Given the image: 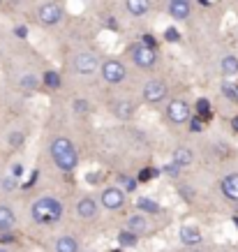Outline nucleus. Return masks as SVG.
<instances>
[{
    "instance_id": "nucleus-13",
    "label": "nucleus",
    "mask_w": 238,
    "mask_h": 252,
    "mask_svg": "<svg viewBox=\"0 0 238 252\" xmlns=\"http://www.w3.org/2000/svg\"><path fill=\"white\" fill-rule=\"evenodd\" d=\"M222 194L231 201H238V174H229L222 178Z\"/></svg>"
},
{
    "instance_id": "nucleus-5",
    "label": "nucleus",
    "mask_w": 238,
    "mask_h": 252,
    "mask_svg": "<svg viewBox=\"0 0 238 252\" xmlns=\"http://www.w3.org/2000/svg\"><path fill=\"white\" fill-rule=\"evenodd\" d=\"M169 95V88L162 79H148L144 84V91H141V97L146 99L148 104H160L162 99H167Z\"/></svg>"
},
{
    "instance_id": "nucleus-21",
    "label": "nucleus",
    "mask_w": 238,
    "mask_h": 252,
    "mask_svg": "<svg viewBox=\"0 0 238 252\" xmlns=\"http://www.w3.org/2000/svg\"><path fill=\"white\" fill-rule=\"evenodd\" d=\"M42 84L46 86V88H51V91H56V88H60V74L58 72H54V69H46L44 74H42V79H39Z\"/></svg>"
},
{
    "instance_id": "nucleus-14",
    "label": "nucleus",
    "mask_w": 238,
    "mask_h": 252,
    "mask_svg": "<svg viewBox=\"0 0 238 252\" xmlns=\"http://www.w3.org/2000/svg\"><path fill=\"white\" fill-rule=\"evenodd\" d=\"M150 0H125V9L130 12L132 16H137V19H141V16H146L148 12H150Z\"/></svg>"
},
{
    "instance_id": "nucleus-15",
    "label": "nucleus",
    "mask_w": 238,
    "mask_h": 252,
    "mask_svg": "<svg viewBox=\"0 0 238 252\" xmlns=\"http://www.w3.org/2000/svg\"><path fill=\"white\" fill-rule=\"evenodd\" d=\"M77 213H79V218H84V220H92V218L97 215V204H95V199H90V197L79 199Z\"/></svg>"
},
{
    "instance_id": "nucleus-34",
    "label": "nucleus",
    "mask_w": 238,
    "mask_h": 252,
    "mask_svg": "<svg viewBox=\"0 0 238 252\" xmlns=\"http://www.w3.org/2000/svg\"><path fill=\"white\" fill-rule=\"evenodd\" d=\"M162 171H167L169 176H178V171H180V167H178L176 162H171V164H167V167L162 169Z\"/></svg>"
},
{
    "instance_id": "nucleus-40",
    "label": "nucleus",
    "mask_w": 238,
    "mask_h": 252,
    "mask_svg": "<svg viewBox=\"0 0 238 252\" xmlns=\"http://www.w3.org/2000/svg\"><path fill=\"white\" fill-rule=\"evenodd\" d=\"M0 252H9V250H5V248H0Z\"/></svg>"
},
{
    "instance_id": "nucleus-39",
    "label": "nucleus",
    "mask_w": 238,
    "mask_h": 252,
    "mask_svg": "<svg viewBox=\"0 0 238 252\" xmlns=\"http://www.w3.org/2000/svg\"><path fill=\"white\" fill-rule=\"evenodd\" d=\"M234 224H236V227H238V218H234Z\"/></svg>"
},
{
    "instance_id": "nucleus-19",
    "label": "nucleus",
    "mask_w": 238,
    "mask_h": 252,
    "mask_svg": "<svg viewBox=\"0 0 238 252\" xmlns=\"http://www.w3.org/2000/svg\"><path fill=\"white\" fill-rule=\"evenodd\" d=\"M125 227H127V229L132 231V234H144V231H146V227H148V222H146V218H144V215L139 213V215H132L130 220H127V224H125Z\"/></svg>"
},
{
    "instance_id": "nucleus-31",
    "label": "nucleus",
    "mask_w": 238,
    "mask_h": 252,
    "mask_svg": "<svg viewBox=\"0 0 238 252\" xmlns=\"http://www.w3.org/2000/svg\"><path fill=\"white\" fill-rule=\"evenodd\" d=\"M164 39H167V42H178V39H180L178 28H174V26H171V28H167V31H164Z\"/></svg>"
},
{
    "instance_id": "nucleus-29",
    "label": "nucleus",
    "mask_w": 238,
    "mask_h": 252,
    "mask_svg": "<svg viewBox=\"0 0 238 252\" xmlns=\"http://www.w3.org/2000/svg\"><path fill=\"white\" fill-rule=\"evenodd\" d=\"M0 185H2V190L5 192H12V190H16V176H5L2 181H0Z\"/></svg>"
},
{
    "instance_id": "nucleus-22",
    "label": "nucleus",
    "mask_w": 238,
    "mask_h": 252,
    "mask_svg": "<svg viewBox=\"0 0 238 252\" xmlns=\"http://www.w3.org/2000/svg\"><path fill=\"white\" fill-rule=\"evenodd\" d=\"M197 118H199L201 123H204V121H210V118H213V111H210V102H208L206 97L197 99Z\"/></svg>"
},
{
    "instance_id": "nucleus-35",
    "label": "nucleus",
    "mask_w": 238,
    "mask_h": 252,
    "mask_svg": "<svg viewBox=\"0 0 238 252\" xmlns=\"http://www.w3.org/2000/svg\"><path fill=\"white\" fill-rule=\"evenodd\" d=\"M120 183H125V188H127V192L134 190V181H130L127 176H120Z\"/></svg>"
},
{
    "instance_id": "nucleus-41",
    "label": "nucleus",
    "mask_w": 238,
    "mask_h": 252,
    "mask_svg": "<svg viewBox=\"0 0 238 252\" xmlns=\"http://www.w3.org/2000/svg\"><path fill=\"white\" fill-rule=\"evenodd\" d=\"M194 252H201V250H194Z\"/></svg>"
},
{
    "instance_id": "nucleus-37",
    "label": "nucleus",
    "mask_w": 238,
    "mask_h": 252,
    "mask_svg": "<svg viewBox=\"0 0 238 252\" xmlns=\"http://www.w3.org/2000/svg\"><path fill=\"white\" fill-rule=\"evenodd\" d=\"M12 176H16V178H19V176H23V167H21V164H14V167H12Z\"/></svg>"
},
{
    "instance_id": "nucleus-24",
    "label": "nucleus",
    "mask_w": 238,
    "mask_h": 252,
    "mask_svg": "<svg viewBox=\"0 0 238 252\" xmlns=\"http://www.w3.org/2000/svg\"><path fill=\"white\" fill-rule=\"evenodd\" d=\"M137 206L144 211V213H160V204H155L153 199H146V197H141L137 201Z\"/></svg>"
},
{
    "instance_id": "nucleus-38",
    "label": "nucleus",
    "mask_w": 238,
    "mask_h": 252,
    "mask_svg": "<svg viewBox=\"0 0 238 252\" xmlns=\"http://www.w3.org/2000/svg\"><path fill=\"white\" fill-rule=\"evenodd\" d=\"M231 127H234V132H238V116H234V121H231Z\"/></svg>"
},
{
    "instance_id": "nucleus-17",
    "label": "nucleus",
    "mask_w": 238,
    "mask_h": 252,
    "mask_svg": "<svg viewBox=\"0 0 238 252\" xmlns=\"http://www.w3.org/2000/svg\"><path fill=\"white\" fill-rule=\"evenodd\" d=\"M220 67H222L224 77H238V56H234V54L224 56L222 61H220Z\"/></svg>"
},
{
    "instance_id": "nucleus-30",
    "label": "nucleus",
    "mask_w": 238,
    "mask_h": 252,
    "mask_svg": "<svg viewBox=\"0 0 238 252\" xmlns=\"http://www.w3.org/2000/svg\"><path fill=\"white\" fill-rule=\"evenodd\" d=\"M88 109H90L88 99H84V97H77V99H74V111H77V114H88Z\"/></svg>"
},
{
    "instance_id": "nucleus-26",
    "label": "nucleus",
    "mask_w": 238,
    "mask_h": 252,
    "mask_svg": "<svg viewBox=\"0 0 238 252\" xmlns=\"http://www.w3.org/2000/svg\"><path fill=\"white\" fill-rule=\"evenodd\" d=\"M222 93H224V97H227V99L238 102V86H234L231 81H224V84H222Z\"/></svg>"
},
{
    "instance_id": "nucleus-6",
    "label": "nucleus",
    "mask_w": 238,
    "mask_h": 252,
    "mask_svg": "<svg viewBox=\"0 0 238 252\" xmlns=\"http://www.w3.org/2000/svg\"><path fill=\"white\" fill-rule=\"evenodd\" d=\"M37 19L42 26H58L62 19V7L56 0H44L37 7Z\"/></svg>"
},
{
    "instance_id": "nucleus-28",
    "label": "nucleus",
    "mask_w": 238,
    "mask_h": 252,
    "mask_svg": "<svg viewBox=\"0 0 238 252\" xmlns=\"http://www.w3.org/2000/svg\"><path fill=\"white\" fill-rule=\"evenodd\" d=\"M141 44L148 46V49H157V46H160V42H157V37H155V35L144 32V35H141Z\"/></svg>"
},
{
    "instance_id": "nucleus-23",
    "label": "nucleus",
    "mask_w": 238,
    "mask_h": 252,
    "mask_svg": "<svg viewBox=\"0 0 238 252\" xmlns=\"http://www.w3.org/2000/svg\"><path fill=\"white\" fill-rule=\"evenodd\" d=\"M137 241H139V236L137 234H132L130 229H123L120 234H118V245H120V248H134Z\"/></svg>"
},
{
    "instance_id": "nucleus-4",
    "label": "nucleus",
    "mask_w": 238,
    "mask_h": 252,
    "mask_svg": "<svg viewBox=\"0 0 238 252\" xmlns=\"http://www.w3.org/2000/svg\"><path fill=\"white\" fill-rule=\"evenodd\" d=\"M130 56H132V63L141 69H153L157 65V49H148L141 42L137 46H132Z\"/></svg>"
},
{
    "instance_id": "nucleus-27",
    "label": "nucleus",
    "mask_w": 238,
    "mask_h": 252,
    "mask_svg": "<svg viewBox=\"0 0 238 252\" xmlns=\"http://www.w3.org/2000/svg\"><path fill=\"white\" fill-rule=\"evenodd\" d=\"M155 176H160V169H155V167H144L141 171H139V181L144 183V181H150V178H155Z\"/></svg>"
},
{
    "instance_id": "nucleus-8",
    "label": "nucleus",
    "mask_w": 238,
    "mask_h": 252,
    "mask_svg": "<svg viewBox=\"0 0 238 252\" xmlns=\"http://www.w3.org/2000/svg\"><path fill=\"white\" fill-rule=\"evenodd\" d=\"M100 67V58L92 54V51H79L74 56V69H77L79 74H92L95 69Z\"/></svg>"
},
{
    "instance_id": "nucleus-12",
    "label": "nucleus",
    "mask_w": 238,
    "mask_h": 252,
    "mask_svg": "<svg viewBox=\"0 0 238 252\" xmlns=\"http://www.w3.org/2000/svg\"><path fill=\"white\" fill-rule=\"evenodd\" d=\"M180 241H183L185 245H199L201 229L197 224H183V227H180Z\"/></svg>"
},
{
    "instance_id": "nucleus-3",
    "label": "nucleus",
    "mask_w": 238,
    "mask_h": 252,
    "mask_svg": "<svg viewBox=\"0 0 238 252\" xmlns=\"http://www.w3.org/2000/svg\"><path fill=\"white\" fill-rule=\"evenodd\" d=\"M100 74H102V79H104L107 84L118 86V84H123L125 79H127V69H125V65L120 61L109 58V61H104L100 65Z\"/></svg>"
},
{
    "instance_id": "nucleus-11",
    "label": "nucleus",
    "mask_w": 238,
    "mask_h": 252,
    "mask_svg": "<svg viewBox=\"0 0 238 252\" xmlns=\"http://www.w3.org/2000/svg\"><path fill=\"white\" fill-rule=\"evenodd\" d=\"M111 111H114L116 118H120V121H127V118H132L134 116V102L127 97H120L114 102V107H111Z\"/></svg>"
},
{
    "instance_id": "nucleus-9",
    "label": "nucleus",
    "mask_w": 238,
    "mask_h": 252,
    "mask_svg": "<svg viewBox=\"0 0 238 252\" xmlns=\"http://www.w3.org/2000/svg\"><path fill=\"white\" fill-rule=\"evenodd\" d=\"M125 204V192L120 188H104L102 190V206L107 211H118Z\"/></svg>"
},
{
    "instance_id": "nucleus-32",
    "label": "nucleus",
    "mask_w": 238,
    "mask_h": 252,
    "mask_svg": "<svg viewBox=\"0 0 238 252\" xmlns=\"http://www.w3.org/2000/svg\"><path fill=\"white\" fill-rule=\"evenodd\" d=\"M7 141H9V146H12V148L21 146L23 144V132H12V134L7 137Z\"/></svg>"
},
{
    "instance_id": "nucleus-2",
    "label": "nucleus",
    "mask_w": 238,
    "mask_h": 252,
    "mask_svg": "<svg viewBox=\"0 0 238 252\" xmlns=\"http://www.w3.org/2000/svg\"><path fill=\"white\" fill-rule=\"evenodd\" d=\"M30 213H32V220L39 222V224H54V222L60 220L62 204L54 197H42L32 204Z\"/></svg>"
},
{
    "instance_id": "nucleus-36",
    "label": "nucleus",
    "mask_w": 238,
    "mask_h": 252,
    "mask_svg": "<svg viewBox=\"0 0 238 252\" xmlns=\"http://www.w3.org/2000/svg\"><path fill=\"white\" fill-rule=\"evenodd\" d=\"M14 35H16V37H26V35H28L26 26H16V28H14Z\"/></svg>"
},
{
    "instance_id": "nucleus-20",
    "label": "nucleus",
    "mask_w": 238,
    "mask_h": 252,
    "mask_svg": "<svg viewBox=\"0 0 238 252\" xmlns=\"http://www.w3.org/2000/svg\"><path fill=\"white\" fill-rule=\"evenodd\" d=\"M194 160V153L190 151V148H176L174 151V160L171 162H176L178 167H187V164H192Z\"/></svg>"
},
{
    "instance_id": "nucleus-33",
    "label": "nucleus",
    "mask_w": 238,
    "mask_h": 252,
    "mask_svg": "<svg viewBox=\"0 0 238 252\" xmlns=\"http://www.w3.org/2000/svg\"><path fill=\"white\" fill-rule=\"evenodd\" d=\"M187 123H190V130H192V132H201V127H204V125H201V121H199V118H194V116H190V121H187Z\"/></svg>"
},
{
    "instance_id": "nucleus-10",
    "label": "nucleus",
    "mask_w": 238,
    "mask_h": 252,
    "mask_svg": "<svg viewBox=\"0 0 238 252\" xmlns=\"http://www.w3.org/2000/svg\"><path fill=\"white\" fill-rule=\"evenodd\" d=\"M192 14V5L190 0H169V16L174 21H185Z\"/></svg>"
},
{
    "instance_id": "nucleus-18",
    "label": "nucleus",
    "mask_w": 238,
    "mask_h": 252,
    "mask_svg": "<svg viewBox=\"0 0 238 252\" xmlns=\"http://www.w3.org/2000/svg\"><path fill=\"white\" fill-rule=\"evenodd\" d=\"M56 252H79V241L74 236H60L56 241Z\"/></svg>"
},
{
    "instance_id": "nucleus-1",
    "label": "nucleus",
    "mask_w": 238,
    "mask_h": 252,
    "mask_svg": "<svg viewBox=\"0 0 238 252\" xmlns=\"http://www.w3.org/2000/svg\"><path fill=\"white\" fill-rule=\"evenodd\" d=\"M51 158H54L56 167L60 169V171H65V174L74 171L79 164L77 148H74V144L67 137H58L51 141Z\"/></svg>"
},
{
    "instance_id": "nucleus-7",
    "label": "nucleus",
    "mask_w": 238,
    "mask_h": 252,
    "mask_svg": "<svg viewBox=\"0 0 238 252\" xmlns=\"http://www.w3.org/2000/svg\"><path fill=\"white\" fill-rule=\"evenodd\" d=\"M167 116H169L171 123H176V125H185V123L190 121V116H192V111H190V104L185 102V99H171L169 107H167Z\"/></svg>"
},
{
    "instance_id": "nucleus-25",
    "label": "nucleus",
    "mask_w": 238,
    "mask_h": 252,
    "mask_svg": "<svg viewBox=\"0 0 238 252\" xmlns=\"http://www.w3.org/2000/svg\"><path fill=\"white\" fill-rule=\"evenodd\" d=\"M19 84H21V88H26V91H35V88H37V86L42 84V81H39V79L35 77V74H23Z\"/></svg>"
},
{
    "instance_id": "nucleus-16",
    "label": "nucleus",
    "mask_w": 238,
    "mask_h": 252,
    "mask_svg": "<svg viewBox=\"0 0 238 252\" xmlns=\"http://www.w3.org/2000/svg\"><path fill=\"white\" fill-rule=\"evenodd\" d=\"M16 224V215L7 204H0V234L2 231H12Z\"/></svg>"
},
{
    "instance_id": "nucleus-42",
    "label": "nucleus",
    "mask_w": 238,
    "mask_h": 252,
    "mask_svg": "<svg viewBox=\"0 0 238 252\" xmlns=\"http://www.w3.org/2000/svg\"><path fill=\"white\" fill-rule=\"evenodd\" d=\"M0 2H5V0H0Z\"/></svg>"
}]
</instances>
